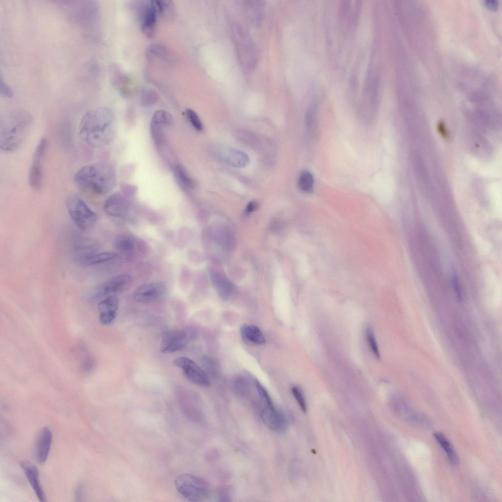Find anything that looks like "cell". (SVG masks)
<instances>
[{
    "instance_id": "1",
    "label": "cell",
    "mask_w": 502,
    "mask_h": 502,
    "mask_svg": "<svg viewBox=\"0 0 502 502\" xmlns=\"http://www.w3.org/2000/svg\"><path fill=\"white\" fill-rule=\"evenodd\" d=\"M116 128V119L112 111L107 107H99L84 115L79 124L78 135L88 146L100 148L113 140Z\"/></svg>"
},
{
    "instance_id": "2",
    "label": "cell",
    "mask_w": 502,
    "mask_h": 502,
    "mask_svg": "<svg viewBox=\"0 0 502 502\" xmlns=\"http://www.w3.org/2000/svg\"><path fill=\"white\" fill-rule=\"evenodd\" d=\"M33 117L28 111L16 109L0 116V148L12 151L23 143L31 129Z\"/></svg>"
},
{
    "instance_id": "3",
    "label": "cell",
    "mask_w": 502,
    "mask_h": 502,
    "mask_svg": "<svg viewBox=\"0 0 502 502\" xmlns=\"http://www.w3.org/2000/svg\"><path fill=\"white\" fill-rule=\"evenodd\" d=\"M74 181L80 188L99 195L109 192L116 182L114 167L106 162L88 164L75 173Z\"/></svg>"
},
{
    "instance_id": "4",
    "label": "cell",
    "mask_w": 502,
    "mask_h": 502,
    "mask_svg": "<svg viewBox=\"0 0 502 502\" xmlns=\"http://www.w3.org/2000/svg\"><path fill=\"white\" fill-rule=\"evenodd\" d=\"M177 492L191 502H204L211 497L208 484L202 478L189 474L178 476L175 481Z\"/></svg>"
},
{
    "instance_id": "5",
    "label": "cell",
    "mask_w": 502,
    "mask_h": 502,
    "mask_svg": "<svg viewBox=\"0 0 502 502\" xmlns=\"http://www.w3.org/2000/svg\"><path fill=\"white\" fill-rule=\"evenodd\" d=\"M66 207L70 217L81 230H89L96 223L97 215L77 195H72L68 198Z\"/></svg>"
},
{
    "instance_id": "6",
    "label": "cell",
    "mask_w": 502,
    "mask_h": 502,
    "mask_svg": "<svg viewBox=\"0 0 502 502\" xmlns=\"http://www.w3.org/2000/svg\"><path fill=\"white\" fill-rule=\"evenodd\" d=\"M263 403L260 416L264 424L270 429L277 431H284L288 425V420L284 412L274 404L272 399Z\"/></svg>"
},
{
    "instance_id": "7",
    "label": "cell",
    "mask_w": 502,
    "mask_h": 502,
    "mask_svg": "<svg viewBox=\"0 0 502 502\" xmlns=\"http://www.w3.org/2000/svg\"><path fill=\"white\" fill-rule=\"evenodd\" d=\"M47 147L48 140L46 138L43 137L38 144L33 155L32 164L28 175V183L30 186L35 190H39L42 187V165Z\"/></svg>"
},
{
    "instance_id": "8",
    "label": "cell",
    "mask_w": 502,
    "mask_h": 502,
    "mask_svg": "<svg viewBox=\"0 0 502 502\" xmlns=\"http://www.w3.org/2000/svg\"><path fill=\"white\" fill-rule=\"evenodd\" d=\"M103 209L107 215L123 220H129L132 214L130 198L122 192L110 195L104 202Z\"/></svg>"
},
{
    "instance_id": "9",
    "label": "cell",
    "mask_w": 502,
    "mask_h": 502,
    "mask_svg": "<svg viewBox=\"0 0 502 502\" xmlns=\"http://www.w3.org/2000/svg\"><path fill=\"white\" fill-rule=\"evenodd\" d=\"M174 364L180 368L186 377L193 383L202 386L210 384L207 375L195 362L186 357H180L174 361Z\"/></svg>"
},
{
    "instance_id": "10",
    "label": "cell",
    "mask_w": 502,
    "mask_h": 502,
    "mask_svg": "<svg viewBox=\"0 0 502 502\" xmlns=\"http://www.w3.org/2000/svg\"><path fill=\"white\" fill-rule=\"evenodd\" d=\"M133 282L132 277L128 275H120L110 278L101 283L95 290L94 297L101 298L129 289Z\"/></svg>"
},
{
    "instance_id": "11",
    "label": "cell",
    "mask_w": 502,
    "mask_h": 502,
    "mask_svg": "<svg viewBox=\"0 0 502 502\" xmlns=\"http://www.w3.org/2000/svg\"><path fill=\"white\" fill-rule=\"evenodd\" d=\"M173 120L171 114L165 110H158L154 113L151 122L150 132L156 148L166 144L165 127L170 126Z\"/></svg>"
},
{
    "instance_id": "12",
    "label": "cell",
    "mask_w": 502,
    "mask_h": 502,
    "mask_svg": "<svg viewBox=\"0 0 502 502\" xmlns=\"http://www.w3.org/2000/svg\"><path fill=\"white\" fill-rule=\"evenodd\" d=\"M167 291L166 285L160 281H153L144 284L135 290L133 297L135 301L142 303L154 301L163 297Z\"/></svg>"
},
{
    "instance_id": "13",
    "label": "cell",
    "mask_w": 502,
    "mask_h": 502,
    "mask_svg": "<svg viewBox=\"0 0 502 502\" xmlns=\"http://www.w3.org/2000/svg\"><path fill=\"white\" fill-rule=\"evenodd\" d=\"M188 336L180 330H168L162 337L161 351L163 353H172L182 350L188 344Z\"/></svg>"
},
{
    "instance_id": "14",
    "label": "cell",
    "mask_w": 502,
    "mask_h": 502,
    "mask_svg": "<svg viewBox=\"0 0 502 502\" xmlns=\"http://www.w3.org/2000/svg\"><path fill=\"white\" fill-rule=\"evenodd\" d=\"M119 299L115 295L108 296L98 304L99 319L103 325H108L114 320L119 307Z\"/></svg>"
},
{
    "instance_id": "15",
    "label": "cell",
    "mask_w": 502,
    "mask_h": 502,
    "mask_svg": "<svg viewBox=\"0 0 502 502\" xmlns=\"http://www.w3.org/2000/svg\"><path fill=\"white\" fill-rule=\"evenodd\" d=\"M157 14L154 0L150 1L142 10L141 28L144 33L149 37H152L154 34Z\"/></svg>"
},
{
    "instance_id": "16",
    "label": "cell",
    "mask_w": 502,
    "mask_h": 502,
    "mask_svg": "<svg viewBox=\"0 0 502 502\" xmlns=\"http://www.w3.org/2000/svg\"><path fill=\"white\" fill-rule=\"evenodd\" d=\"M51 441L52 433L48 427L43 428L37 437L35 446V456L39 463L43 464L46 461Z\"/></svg>"
},
{
    "instance_id": "17",
    "label": "cell",
    "mask_w": 502,
    "mask_h": 502,
    "mask_svg": "<svg viewBox=\"0 0 502 502\" xmlns=\"http://www.w3.org/2000/svg\"><path fill=\"white\" fill-rule=\"evenodd\" d=\"M210 276L212 283L223 299L228 300L233 297L235 292L234 286L224 276L213 272Z\"/></svg>"
},
{
    "instance_id": "18",
    "label": "cell",
    "mask_w": 502,
    "mask_h": 502,
    "mask_svg": "<svg viewBox=\"0 0 502 502\" xmlns=\"http://www.w3.org/2000/svg\"><path fill=\"white\" fill-rule=\"evenodd\" d=\"M21 466L38 499L41 502L46 501V497L39 482L38 472L36 466L28 462H22Z\"/></svg>"
},
{
    "instance_id": "19",
    "label": "cell",
    "mask_w": 502,
    "mask_h": 502,
    "mask_svg": "<svg viewBox=\"0 0 502 502\" xmlns=\"http://www.w3.org/2000/svg\"><path fill=\"white\" fill-rule=\"evenodd\" d=\"M222 159L237 167H244L249 163L248 156L244 152L231 149H224L220 151Z\"/></svg>"
},
{
    "instance_id": "20",
    "label": "cell",
    "mask_w": 502,
    "mask_h": 502,
    "mask_svg": "<svg viewBox=\"0 0 502 502\" xmlns=\"http://www.w3.org/2000/svg\"><path fill=\"white\" fill-rule=\"evenodd\" d=\"M240 332L244 338L254 344L262 345L265 342V338L263 332L255 325H243L241 327Z\"/></svg>"
},
{
    "instance_id": "21",
    "label": "cell",
    "mask_w": 502,
    "mask_h": 502,
    "mask_svg": "<svg viewBox=\"0 0 502 502\" xmlns=\"http://www.w3.org/2000/svg\"><path fill=\"white\" fill-rule=\"evenodd\" d=\"M119 254L113 252L94 253L87 255L80 259V262L88 265L99 264L119 259Z\"/></svg>"
},
{
    "instance_id": "22",
    "label": "cell",
    "mask_w": 502,
    "mask_h": 502,
    "mask_svg": "<svg viewBox=\"0 0 502 502\" xmlns=\"http://www.w3.org/2000/svg\"><path fill=\"white\" fill-rule=\"evenodd\" d=\"M173 173L176 180L183 189L188 191L194 187V182L188 174L181 165H175L173 168Z\"/></svg>"
},
{
    "instance_id": "23",
    "label": "cell",
    "mask_w": 502,
    "mask_h": 502,
    "mask_svg": "<svg viewBox=\"0 0 502 502\" xmlns=\"http://www.w3.org/2000/svg\"><path fill=\"white\" fill-rule=\"evenodd\" d=\"M436 441L444 450L450 461L453 464L458 463V458L452 445L446 437L439 432H435L433 434Z\"/></svg>"
},
{
    "instance_id": "24",
    "label": "cell",
    "mask_w": 502,
    "mask_h": 502,
    "mask_svg": "<svg viewBox=\"0 0 502 502\" xmlns=\"http://www.w3.org/2000/svg\"><path fill=\"white\" fill-rule=\"evenodd\" d=\"M135 242L133 236L127 233H123L116 238L114 245L118 251L122 252H127L134 248Z\"/></svg>"
},
{
    "instance_id": "25",
    "label": "cell",
    "mask_w": 502,
    "mask_h": 502,
    "mask_svg": "<svg viewBox=\"0 0 502 502\" xmlns=\"http://www.w3.org/2000/svg\"><path fill=\"white\" fill-rule=\"evenodd\" d=\"M313 184L314 179L312 174L308 171L302 172L298 180L300 189L304 192H309L312 190Z\"/></svg>"
},
{
    "instance_id": "26",
    "label": "cell",
    "mask_w": 502,
    "mask_h": 502,
    "mask_svg": "<svg viewBox=\"0 0 502 502\" xmlns=\"http://www.w3.org/2000/svg\"><path fill=\"white\" fill-rule=\"evenodd\" d=\"M365 337L368 345L373 354L376 358L379 359L380 358L379 351L373 330L371 327H366Z\"/></svg>"
},
{
    "instance_id": "27",
    "label": "cell",
    "mask_w": 502,
    "mask_h": 502,
    "mask_svg": "<svg viewBox=\"0 0 502 502\" xmlns=\"http://www.w3.org/2000/svg\"><path fill=\"white\" fill-rule=\"evenodd\" d=\"M291 391L301 410L303 412H306L307 411L306 403L301 389L295 386L292 388Z\"/></svg>"
},
{
    "instance_id": "28",
    "label": "cell",
    "mask_w": 502,
    "mask_h": 502,
    "mask_svg": "<svg viewBox=\"0 0 502 502\" xmlns=\"http://www.w3.org/2000/svg\"><path fill=\"white\" fill-rule=\"evenodd\" d=\"M186 116L193 126L198 131L203 130V126L197 114L191 109L186 110Z\"/></svg>"
},
{
    "instance_id": "29",
    "label": "cell",
    "mask_w": 502,
    "mask_h": 502,
    "mask_svg": "<svg viewBox=\"0 0 502 502\" xmlns=\"http://www.w3.org/2000/svg\"><path fill=\"white\" fill-rule=\"evenodd\" d=\"M218 236L219 242L223 246L226 248L232 247L233 238L232 235L229 231L227 230H223Z\"/></svg>"
},
{
    "instance_id": "30",
    "label": "cell",
    "mask_w": 502,
    "mask_h": 502,
    "mask_svg": "<svg viewBox=\"0 0 502 502\" xmlns=\"http://www.w3.org/2000/svg\"><path fill=\"white\" fill-rule=\"evenodd\" d=\"M121 192L128 197H132L136 194L137 188L135 185L122 183L120 186Z\"/></svg>"
},
{
    "instance_id": "31",
    "label": "cell",
    "mask_w": 502,
    "mask_h": 502,
    "mask_svg": "<svg viewBox=\"0 0 502 502\" xmlns=\"http://www.w3.org/2000/svg\"><path fill=\"white\" fill-rule=\"evenodd\" d=\"M94 366V361L92 356L87 355H86L82 363L81 367L82 370L85 372H89L93 368Z\"/></svg>"
},
{
    "instance_id": "32",
    "label": "cell",
    "mask_w": 502,
    "mask_h": 502,
    "mask_svg": "<svg viewBox=\"0 0 502 502\" xmlns=\"http://www.w3.org/2000/svg\"><path fill=\"white\" fill-rule=\"evenodd\" d=\"M0 95L7 98L11 97L12 96L13 93L10 88L1 78L0 79Z\"/></svg>"
},
{
    "instance_id": "33",
    "label": "cell",
    "mask_w": 502,
    "mask_h": 502,
    "mask_svg": "<svg viewBox=\"0 0 502 502\" xmlns=\"http://www.w3.org/2000/svg\"><path fill=\"white\" fill-rule=\"evenodd\" d=\"M452 283H453V288H454V291H455V292L456 293V295L457 296V297L458 299L460 301L461 298V294H460V288H459V283H458V279H457V277L456 274H455V273H453V276H452Z\"/></svg>"
},
{
    "instance_id": "34",
    "label": "cell",
    "mask_w": 502,
    "mask_h": 502,
    "mask_svg": "<svg viewBox=\"0 0 502 502\" xmlns=\"http://www.w3.org/2000/svg\"><path fill=\"white\" fill-rule=\"evenodd\" d=\"M485 7L490 10H495L498 7V2L496 0H488L484 1Z\"/></svg>"
},
{
    "instance_id": "35",
    "label": "cell",
    "mask_w": 502,
    "mask_h": 502,
    "mask_svg": "<svg viewBox=\"0 0 502 502\" xmlns=\"http://www.w3.org/2000/svg\"><path fill=\"white\" fill-rule=\"evenodd\" d=\"M258 207V203L256 201H250L247 205L246 209L247 213L251 212L255 210Z\"/></svg>"
},
{
    "instance_id": "36",
    "label": "cell",
    "mask_w": 502,
    "mask_h": 502,
    "mask_svg": "<svg viewBox=\"0 0 502 502\" xmlns=\"http://www.w3.org/2000/svg\"><path fill=\"white\" fill-rule=\"evenodd\" d=\"M75 498L78 500H80L83 498L84 495V488L82 485H79L75 490Z\"/></svg>"
}]
</instances>
